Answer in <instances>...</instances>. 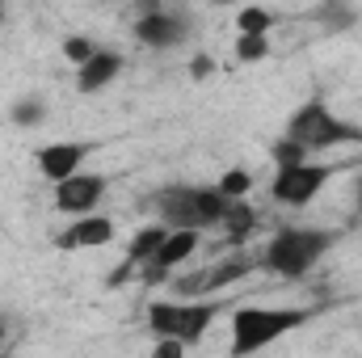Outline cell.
Wrapping results in <instances>:
<instances>
[{
  "label": "cell",
  "mask_w": 362,
  "mask_h": 358,
  "mask_svg": "<svg viewBox=\"0 0 362 358\" xmlns=\"http://www.w3.org/2000/svg\"><path fill=\"white\" fill-rule=\"evenodd\" d=\"M148 202L156 211V224H165L169 232H206V228H219L223 215H228V207H232L215 185H194V181L160 185Z\"/></svg>",
  "instance_id": "cell-1"
},
{
  "label": "cell",
  "mask_w": 362,
  "mask_h": 358,
  "mask_svg": "<svg viewBox=\"0 0 362 358\" xmlns=\"http://www.w3.org/2000/svg\"><path fill=\"white\" fill-rule=\"evenodd\" d=\"M308 321H312L308 308H291V304H282V308H274V304H240L232 312V342H228V350H232V358H253V354H262V350H270L274 342L291 337L295 329H303Z\"/></svg>",
  "instance_id": "cell-2"
},
{
  "label": "cell",
  "mask_w": 362,
  "mask_h": 358,
  "mask_svg": "<svg viewBox=\"0 0 362 358\" xmlns=\"http://www.w3.org/2000/svg\"><path fill=\"white\" fill-rule=\"evenodd\" d=\"M337 241L341 236L329 228H278L266 241V249L257 253V266L270 270L274 278H303L308 270H316L329 258Z\"/></svg>",
  "instance_id": "cell-3"
},
{
  "label": "cell",
  "mask_w": 362,
  "mask_h": 358,
  "mask_svg": "<svg viewBox=\"0 0 362 358\" xmlns=\"http://www.w3.org/2000/svg\"><path fill=\"white\" fill-rule=\"evenodd\" d=\"M282 135H286V139H295L299 148H308V156H320V152L341 148V144H362V127H358V122L337 118V114H333V105H329V101H320V97L303 101V105L286 118Z\"/></svg>",
  "instance_id": "cell-4"
},
{
  "label": "cell",
  "mask_w": 362,
  "mask_h": 358,
  "mask_svg": "<svg viewBox=\"0 0 362 358\" xmlns=\"http://www.w3.org/2000/svg\"><path fill=\"white\" fill-rule=\"evenodd\" d=\"M219 312H223V304H211V299H156V304H148L144 321H148L152 337H169V342H181L185 350H194Z\"/></svg>",
  "instance_id": "cell-5"
},
{
  "label": "cell",
  "mask_w": 362,
  "mask_h": 358,
  "mask_svg": "<svg viewBox=\"0 0 362 358\" xmlns=\"http://www.w3.org/2000/svg\"><path fill=\"white\" fill-rule=\"evenodd\" d=\"M189 30H194L189 13L165 8V4H144L139 17H135V25H131L135 42L148 47V51H173V47H181L189 38Z\"/></svg>",
  "instance_id": "cell-6"
},
{
  "label": "cell",
  "mask_w": 362,
  "mask_h": 358,
  "mask_svg": "<svg viewBox=\"0 0 362 358\" xmlns=\"http://www.w3.org/2000/svg\"><path fill=\"white\" fill-rule=\"evenodd\" d=\"M337 173V165H320V161H308V165H295V169H274L270 178V198L278 207H308Z\"/></svg>",
  "instance_id": "cell-7"
},
{
  "label": "cell",
  "mask_w": 362,
  "mask_h": 358,
  "mask_svg": "<svg viewBox=\"0 0 362 358\" xmlns=\"http://www.w3.org/2000/svg\"><path fill=\"white\" fill-rule=\"evenodd\" d=\"M105 190H110V178H101V173H89V169H85V173H76V178H68V181L55 185V211H59V215H72V219L97 215Z\"/></svg>",
  "instance_id": "cell-8"
},
{
  "label": "cell",
  "mask_w": 362,
  "mask_h": 358,
  "mask_svg": "<svg viewBox=\"0 0 362 358\" xmlns=\"http://www.w3.org/2000/svg\"><path fill=\"white\" fill-rule=\"evenodd\" d=\"M89 156H93V144L55 139V144H42V148L34 152V169L51 181V185H59V181L85 173V161H89Z\"/></svg>",
  "instance_id": "cell-9"
},
{
  "label": "cell",
  "mask_w": 362,
  "mask_h": 358,
  "mask_svg": "<svg viewBox=\"0 0 362 358\" xmlns=\"http://www.w3.org/2000/svg\"><path fill=\"white\" fill-rule=\"evenodd\" d=\"M198 245H202V232H169V236H165V245H160V253L152 258V266L139 270V278H144L148 287L169 282V278H173V270H181L194 253H198Z\"/></svg>",
  "instance_id": "cell-10"
},
{
  "label": "cell",
  "mask_w": 362,
  "mask_h": 358,
  "mask_svg": "<svg viewBox=\"0 0 362 358\" xmlns=\"http://www.w3.org/2000/svg\"><path fill=\"white\" fill-rule=\"evenodd\" d=\"M110 241H114V219L97 211V215L72 219L68 228H59L55 249H59V253H85V249H105Z\"/></svg>",
  "instance_id": "cell-11"
},
{
  "label": "cell",
  "mask_w": 362,
  "mask_h": 358,
  "mask_svg": "<svg viewBox=\"0 0 362 358\" xmlns=\"http://www.w3.org/2000/svg\"><path fill=\"white\" fill-rule=\"evenodd\" d=\"M122 68H127L122 51H110V47H101L89 64L76 72V89H81V93H101L105 85H114V81L122 76Z\"/></svg>",
  "instance_id": "cell-12"
},
{
  "label": "cell",
  "mask_w": 362,
  "mask_h": 358,
  "mask_svg": "<svg viewBox=\"0 0 362 358\" xmlns=\"http://www.w3.org/2000/svg\"><path fill=\"white\" fill-rule=\"evenodd\" d=\"M257 266V258L253 253H232V258H223V262H215V266H206V287H202V299H211V295H223L228 287H236L240 278H249Z\"/></svg>",
  "instance_id": "cell-13"
},
{
  "label": "cell",
  "mask_w": 362,
  "mask_h": 358,
  "mask_svg": "<svg viewBox=\"0 0 362 358\" xmlns=\"http://www.w3.org/2000/svg\"><path fill=\"white\" fill-rule=\"evenodd\" d=\"M165 236H169V228H165V224H144V228H135V236L127 241V266H131V270L152 266V258L160 253Z\"/></svg>",
  "instance_id": "cell-14"
},
{
  "label": "cell",
  "mask_w": 362,
  "mask_h": 358,
  "mask_svg": "<svg viewBox=\"0 0 362 358\" xmlns=\"http://www.w3.org/2000/svg\"><path fill=\"white\" fill-rule=\"evenodd\" d=\"M253 185H257V178H253V169H245V165L223 169V173H219V181H215V190H219L228 202H249Z\"/></svg>",
  "instance_id": "cell-15"
},
{
  "label": "cell",
  "mask_w": 362,
  "mask_h": 358,
  "mask_svg": "<svg viewBox=\"0 0 362 358\" xmlns=\"http://www.w3.org/2000/svg\"><path fill=\"white\" fill-rule=\"evenodd\" d=\"M219 228L228 232V241H232V245L249 241V236H253V228H257V211H253V202H232Z\"/></svg>",
  "instance_id": "cell-16"
},
{
  "label": "cell",
  "mask_w": 362,
  "mask_h": 358,
  "mask_svg": "<svg viewBox=\"0 0 362 358\" xmlns=\"http://www.w3.org/2000/svg\"><path fill=\"white\" fill-rule=\"evenodd\" d=\"M47 114H51V110H47V101H42V97H34V93H30V97H17V101L8 105V118H13V127H21V131L42 127V122H47Z\"/></svg>",
  "instance_id": "cell-17"
},
{
  "label": "cell",
  "mask_w": 362,
  "mask_h": 358,
  "mask_svg": "<svg viewBox=\"0 0 362 358\" xmlns=\"http://www.w3.org/2000/svg\"><path fill=\"white\" fill-rule=\"evenodd\" d=\"M274 25H278V13L262 8V4H245L236 13V34H262V38H270Z\"/></svg>",
  "instance_id": "cell-18"
},
{
  "label": "cell",
  "mask_w": 362,
  "mask_h": 358,
  "mask_svg": "<svg viewBox=\"0 0 362 358\" xmlns=\"http://www.w3.org/2000/svg\"><path fill=\"white\" fill-rule=\"evenodd\" d=\"M232 59L236 64H262V59H270V38H262V34H236Z\"/></svg>",
  "instance_id": "cell-19"
},
{
  "label": "cell",
  "mask_w": 362,
  "mask_h": 358,
  "mask_svg": "<svg viewBox=\"0 0 362 358\" xmlns=\"http://www.w3.org/2000/svg\"><path fill=\"white\" fill-rule=\"evenodd\" d=\"M312 17H316L329 34H341V30H350V25L358 21V8H350V4H320Z\"/></svg>",
  "instance_id": "cell-20"
},
{
  "label": "cell",
  "mask_w": 362,
  "mask_h": 358,
  "mask_svg": "<svg viewBox=\"0 0 362 358\" xmlns=\"http://www.w3.org/2000/svg\"><path fill=\"white\" fill-rule=\"evenodd\" d=\"M270 161H274V169H295V165H308L312 156H308V148H299L295 139L278 135V139L270 144Z\"/></svg>",
  "instance_id": "cell-21"
},
{
  "label": "cell",
  "mask_w": 362,
  "mask_h": 358,
  "mask_svg": "<svg viewBox=\"0 0 362 358\" xmlns=\"http://www.w3.org/2000/svg\"><path fill=\"white\" fill-rule=\"evenodd\" d=\"M97 51H101V47L93 42L89 34H68V38H64V47H59V55H64V59H68V64H72L76 72H81V68L89 64Z\"/></svg>",
  "instance_id": "cell-22"
},
{
  "label": "cell",
  "mask_w": 362,
  "mask_h": 358,
  "mask_svg": "<svg viewBox=\"0 0 362 358\" xmlns=\"http://www.w3.org/2000/svg\"><path fill=\"white\" fill-rule=\"evenodd\" d=\"M202 287H206V270H189V274H173L169 278V291L177 299H202Z\"/></svg>",
  "instance_id": "cell-23"
},
{
  "label": "cell",
  "mask_w": 362,
  "mask_h": 358,
  "mask_svg": "<svg viewBox=\"0 0 362 358\" xmlns=\"http://www.w3.org/2000/svg\"><path fill=\"white\" fill-rule=\"evenodd\" d=\"M189 350L181 346V342H169V337H156V346H152V354L148 358H185Z\"/></svg>",
  "instance_id": "cell-24"
},
{
  "label": "cell",
  "mask_w": 362,
  "mask_h": 358,
  "mask_svg": "<svg viewBox=\"0 0 362 358\" xmlns=\"http://www.w3.org/2000/svg\"><path fill=\"white\" fill-rule=\"evenodd\" d=\"M189 76H194V81L215 76V59H211V55H194V59H189Z\"/></svg>",
  "instance_id": "cell-25"
},
{
  "label": "cell",
  "mask_w": 362,
  "mask_h": 358,
  "mask_svg": "<svg viewBox=\"0 0 362 358\" xmlns=\"http://www.w3.org/2000/svg\"><path fill=\"white\" fill-rule=\"evenodd\" d=\"M4 342H8V321L0 316V346H4Z\"/></svg>",
  "instance_id": "cell-26"
},
{
  "label": "cell",
  "mask_w": 362,
  "mask_h": 358,
  "mask_svg": "<svg viewBox=\"0 0 362 358\" xmlns=\"http://www.w3.org/2000/svg\"><path fill=\"white\" fill-rule=\"evenodd\" d=\"M354 202H358V215H362V178H358V185H354Z\"/></svg>",
  "instance_id": "cell-27"
},
{
  "label": "cell",
  "mask_w": 362,
  "mask_h": 358,
  "mask_svg": "<svg viewBox=\"0 0 362 358\" xmlns=\"http://www.w3.org/2000/svg\"><path fill=\"white\" fill-rule=\"evenodd\" d=\"M0 21H4V4H0Z\"/></svg>",
  "instance_id": "cell-28"
},
{
  "label": "cell",
  "mask_w": 362,
  "mask_h": 358,
  "mask_svg": "<svg viewBox=\"0 0 362 358\" xmlns=\"http://www.w3.org/2000/svg\"><path fill=\"white\" fill-rule=\"evenodd\" d=\"M358 333H362V321H358Z\"/></svg>",
  "instance_id": "cell-29"
}]
</instances>
